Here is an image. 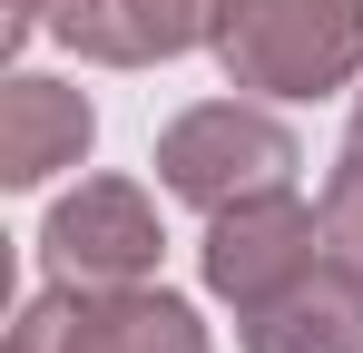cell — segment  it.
Returning a JSON list of instances; mask_svg holds the SVG:
<instances>
[{
	"label": "cell",
	"instance_id": "cell-1",
	"mask_svg": "<svg viewBox=\"0 0 363 353\" xmlns=\"http://www.w3.org/2000/svg\"><path fill=\"white\" fill-rule=\"evenodd\" d=\"M216 69L245 99H334L363 79V0H226Z\"/></svg>",
	"mask_w": 363,
	"mask_h": 353
},
{
	"label": "cell",
	"instance_id": "cell-4",
	"mask_svg": "<svg viewBox=\"0 0 363 353\" xmlns=\"http://www.w3.org/2000/svg\"><path fill=\"white\" fill-rule=\"evenodd\" d=\"M334 245H324V206H304L295 186H265V196H236L206 216V245H196V275L216 304H265L285 294L295 275H314Z\"/></svg>",
	"mask_w": 363,
	"mask_h": 353
},
{
	"label": "cell",
	"instance_id": "cell-6",
	"mask_svg": "<svg viewBox=\"0 0 363 353\" xmlns=\"http://www.w3.org/2000/svg\"><path fill=\"white\" fill-rule=\"evenodd\" d=\"M50 353H216L196 304L147 285H60V344Z\"/></svg>",
	"mask_w": 363,
	"mask_h": 353
},
{
	"label": "cell",
	"instance_id": "cell-9",
	"mask_svg": "<svg viewBox=\"0 0 363 353\" xmlns=\"http://www.w3.org/2000/svg\"><path fill=\"white\" fill-rule=\"evenodd\" d=\"M324 245L363 275V147H344L334 176H324Z\"/></svg>",
	"mask_w": 363,
	"mask_h": 353
},
{
	"label": "cell",
	"instance_id": "cell-3",
	"mask_svg": "<svg viewBox=\"0 0 363 353\" xmlns=\"http://www.w3.org/2000/svg\"><path fill=\"white\" fill-rule=\"evenodd\" d=\"M157 255H167V226H157V196L138 176H79L40 216L50 285H147Z\"/></svg>",
	"mask_w": 363,
	"mask_h": 353
},
{
	"label": "cell",
	"instance_id": "cell-5",
	"mask_svg": "<svg viewBox=\"0 0 363 353\" xmlns=\"http://www.w3.org/2000/svg\"><path fill=\"white\" fill-rule=\"evenodd\" d=\"M226 0H50V40L99 69H157V59L216 50Z\"/></svg>",
	"mask_w": 363,
	"mask_h": 353
},
{
	"label": "cell",
	"instance_id": "cell-8",
	"mask_svg": "<svg viewBox=\"0 0 363 353\" xmlns=\"http://www.w3.org/2000/svg\"><path fill=\"white\" fill-rule=\"evenodd\" d=\"M89 138H99L89 89L40 79V69H20V79L0 89V186H50L60 167L89 157Z\"/></svg>",
	"mask_w": 363,
	"mask_h": 353
},
{
	"label": "cell",
	"instance_id": "cell-12",
	"mask_svg": "<svg viewBox=\"0 0 363 353\" xmlns=\"http://www.w3.org/2000/svg\"><path fill=\"white\" fill-rule=\"evenodd\" d=\"M344 147H363V89H354V118H344Z\"/></svg>",
	"mask_w": 363,
	"mask_h": 353
},
{
	"label": "cell",
	"instance_id": "cell-11",
	"mask_svg": "<svg viewBox=\"0 0 363 353\" xmlns=\"http://www.w3.org/2000/svg\"><path fill=\"white\" fill-rule=\"evenodd\" d=\"M40 30H50V0H10V20H0V40H10V50H30Z\"/></svg>",
	"mask_w": 363,
	"mask_h": 353
},
{
	"label": "cell",
	"instance_id": "cell-2",
	"mask_svg": "<svg viewBox=\"0 0 363 353\" xmlns=\"http://www.w3.org/2000/svg\"><path fill=\"white\" fill-rule=\"evenodd\" d=\"M304 167V138L275 118V99H196L157 128V186L196 206V216H216V206H236V196H265V186H295Z\"/></svg>",
	"mask_w": 363,
	"mask_h": 353
},
{
	"label": "cell",
	"instance_id": "cell-10",
	"mask_svg": "<svg viewBox=\"0 0 363 353\" xmlns=\"http://www.w3.org/2000/svg\"><path fill=\"white\" fill-rule=\"evenodd\" d=\"M50 344H60V285L30 294V304H20V324H10V353H50Z\"/></svg>",
	"mask_w": 363,
	"mask_h": 353
},
{
	"label": "cell",
	"instance_id": "cell-7",
	"mask_svg": "<svg viewBox=\"0 0 363 353\" xmlns=\"http://www.w3.org/2000/svg\"><path fill=\"white\" fill-rule=\"evenodd\" d=\"M245 353H363V275L344 255H324L314 275H295L285 294L236 314Z\"/></svg>",
	"mask_w": 363,
	"mask_h": 353
}]
</instances>
